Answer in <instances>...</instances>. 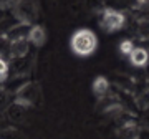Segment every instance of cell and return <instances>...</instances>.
I'll return each instance as SVG.
<instances>
[{
	"label": "cell",
	"instance_id": "obj_1",
	"mask_svg": "<svg viewBox=\"0 0 149 139\" xmlns=\"http://www.w3.org/2000/svg\"><path fill=\"white\" fill-rule=\"evenodd\" d=\"M70 47L71 51L78 56H90L98 48V40L93 30L90 28H80L71 35L70 38Z\"/></svg>",
	"mask_w": 149,
	"mask_h": 139
},
{
	"label": "cell",
	"instance_id": "obj_2",
	"mask_svg": "<svg viewBox=\"0 0 149 139\" xmlns=\"http://www.w3.org/2000/svg\"><path fill=\"white\" fill-rule=\"evenodd\" d=\"M8 5L12 7L13 17L20 25H32L35 18L38 17V5L35 0H12Z\"/></svg>",
	"mask_w": 149,
	"mask_h": 139
},
{
	"label": "cell",
	"instance_id": "obj_3",
	"mask_svg": "<svg viewBox=\"0 0 149 139\" xmlns=\"http://www.w3.org/2000/svg\"><path fill=\"white\" fill-rule=\"evenodd\" d=\"M124 25H126V17L119 10L106 8V10L103 12L101 20H100V27L106 33H114L118 30H121Z\"/></svg>",
	"mask_w": 149,
	"mask_h": 139
},
{
	"label": "cell",
	"instance_id": "obj_4",
	"mask_svg": "<svg viewBox=\"0 0 149 139\" xmlns=\"http://www.w3.org/2000/svg\"><path fill=\"white\" fill-rule=\"evenodd\" d=\"M28 38L27 35H22V37H15L12 38L10 42V56L12 58H23L28 53Z\"/></svg>",
	"mask_w": 149,
	"mask_h": 139
},
{
	"label": "cell",
	"instance_id": "obj_5",
	"mask_svg": "<svg viewBox=\"0 0 149 139\" xmlns=\"http://www.w3.org/2000/svg\"><path fill=\"white\" fill-rule=\"evenodd\" d=\"M27 38L35 47H42L47 42V32H45V28L42 25H32L27 32Z\"/></svg>",
	"mask_w": 149,
	"mask_h": 139
},
{
	"label": "cell",
	"instance_id": "obj_6",
	"mask_svg": "<svg viewBox=\"0 0 149 139\" xmlns=\"http://www.w3.org/2000/svg\"><path fill=\"white\" fill-rule=\"evenodd\" d=\"M129 61L133 66H138V68H143L146 66L149 61V53L146 48H141V47H134V50L129 55Z\"/></svg>",
	"mask_w": 149,
	"mask_h": 139
},
{
	"label": "cell",
	"instance_id": "obj_7",
	"mask_svg": "<svg viewBox=\"0 0 149 139\" xmlns=\"http://www.w3.org/2000/svg\"><path fill=\"white\" fill-rule=\"evenodd\" d=\"M108 90H109V81L104 78V76H98L95 81H93V93L98 99H103V98L108 95Z\"/></svg>",
	"mask_w": 149,
	"mask_h": 139
},
{
	"label": "cell",
	"instance_id": "obj_8",
	"mask_svg": "<svg viewBox=\"0 0 149 139\" xmlns=\"http://www.w3.org/2000/svg\"><path fill=\"white\" fill-rule=\"evenodd\" d=\"M138 136H139L138 126L133 121L131 123H126L121 128V131H119V138L121 139H138Z\"/></svg>",
	"mask_w": 149,
	"mask_h": 139
},
{
	"label": "cell",
	"instance_id": "obj_9",
	"mask_svg": "<svg viewBox=\"0 0 149 139\" xmlns=\"http://www.w3.org/2000/svg\"><path fill=\"white\" fill-rule=\"evenodd\" d=\"M133 50H134L133 40H123V42L119 43V51H121V55H124V56H129Z\"/></svg>",
	"mask_w": 149,
	"mask_h": 139
},
{
	"label": "cell",
	"instance_id": "obj_10",
	"mask_svg": "<svg viewBox=\"0 0 149 139\" xmlns=\"http://www.w3.org/2000/svg\"><path fill=\"white\" fill-rule=\"evenodd\" d=\"M7 78H8V61L0 56V83H3Z\"/></svg>",
	"mask_w": 149,
	"mask_h": 139
},
{
	"label": "cell",
	"instance_id": "obj_11",
	"mask_svg": "<svg viewBox=\"0 0 149 139\" xmlns=\"http://www.w3.org/2000/svg\"><path fill=\"white\" fill-rule=\"evenodd\" d=\"M139 37H141V40H149V23L148 22H143L141 25H139Z\"/></svg>",
	"mask_w": 149,
	"mask_h": 139
},
{
	"label": "cell",
	"instance_id": "obj_12",
	"mask_svg": "<svg viewBox=\"0 0 149 139\" xmlns=\"http://www.w3.org/2000/svg\"><path fill=\"white\" fill-rule=\"evenodd\" d=\"M138 106L143 108V109H146L149 106V91H144L143 95L138 98Z\"/></svg>",
	"mask_w": 149,
	"mask_h": 139
},
{
	"label": "cell",
	"instance_id": "obj_13",
	"mask_svg": "<svg viewBox=\"0 0 149 139\" xmlns=\"http://www.w3.org/2000/svg\"><path fill=\"white\" fill-rule=\"evenodd\" d=\"M136 2H138L139 5H144V3H146V2H148V0H136Z\"/></svg>",
	"mask_w": 149,
	"mask_h": 139
}]
</instances>
